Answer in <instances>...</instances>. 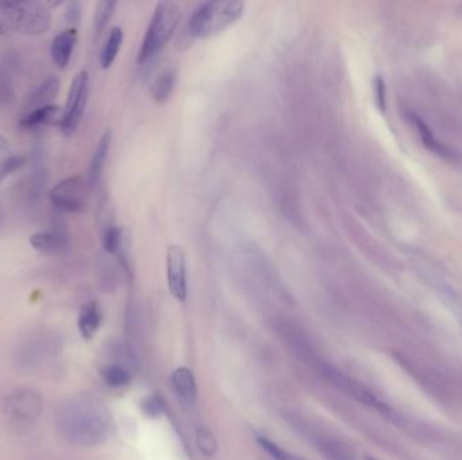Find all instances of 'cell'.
<instances>
[{
	"mask_svg": "<svg viewBox=\"0 0 462 460\" xmlns=\"http://www.w3.org/2000/svg\"><path fill=\"white\" fill-rule=\"evenodd\" d=\"M57 427L64 439L73 444L97 446L109 434V415L95 401L79 398L61 406Z\"/></svg>",
	"mask_w": 462,
	"mask_h": 460,
	"instance_id": "1",
	"label": "cell"
},
{
	"mask_svg": "<svg viewBox=\"0 0 462 460\" xmlns=\"http://www.w3.org/2000/svg\"><path fill=\"white\" fill-rule=\"evenodd\" d=\"M52 26V15L40 1H0V35L18 33L41 35Z\"/></svg>",
	"mask_w": 462,
	"mask_h": 460,
	"instance_id": "2",
	"label": "cell"
},
{
	"mask_svg": "<svg viewBox=\"0 0 462 460\" xmlns=\"http://www.w3.org/2000/svg\"><path fill=\"white\" fill-rule=\"evenodd\" d=\"M244 1L215 0L205 1L190 16V34L196 38L214 37L232 26L244 14Z\"/></svg>",
	"mask_w": 462,
	"mask_h": 460,
	"instance_id": "3",
	"label": "cell"
},
{
	"mask_svg": "<svg viewBox=\"0 0 462 460\" xmlns=\"http://www.w3.org/2000/svg\"><path fill=\"white\" fill-rule=\"evenodd\" d=\"M180 19V7L175 1H160L153 16L138 53V62H145L157 55L172 38Z\"/></svg>",
	"mask_w": 462,
	"mask_h": 460,
	"instance_id": "4",
	"label": "cell"
},
{
	"mask_svg": "<svg viewBox=\"0 0 462 460\" xmlns=\"http://www.w3.org/2000/svg\"><path fill=\"white\" fill-rule=\"evenodd\" d=\"M41 398L33 390H18L10 394L3 405V413L10 429L26 433L33 429L41 415Z\"/></svg>",
	"mask_w": 462,
	"mask_h": 460,
	"instance_id": "5",
	"label": "cell"
},
{
	"mask_svg": "<svg viewBox=\"0 0 462 460\" xmlns=\"http://www.w3.org/2000/svg\"><path fill=\"white\" fill-rule=\"evenodd\" d=\"M88 92H90V76L88 72L82 70L72 80L67 106L63 111L61 122L58 124L64 136H70L77 130L87 106Z\"/></svg>",
	"mask_w": 462,
	"mask_h": 460,
	"instance_id": "6",
	"label": "cell"
},
{
	"mask_svg": "<svg viewBox=\"0 0 462 460\" xmlns=\"http://www.w3.org/2000/svg\"><path fill=\"white\" fill-rule=\"evenodd\" d=\"M49 200L61 214H80L87 207V185L80 176L68 177L60 181L49 192Z\"/></svg>",
	"mask_w": 462,
	"mask_h": 460,
	"instance_id": "7",
	"label": "cell"
},
{
	"mask_svg": "<svg viewBox=\"0 0 462 460\" xmlns=\"http://www.w3.org/2000/svg\"><path fill=\"white\" fill-rule=\"evenodd\" d=\"M323 374L326 376V378L330 382H333L337 388H340L342 392H345L348 395L353 397L354 400H357L358 402H362V404L367 406H373L382 415H391V410L388 409V406L381 404L379 398L373 393L370 392L367 388H365L364 385H361L360 382H357L353 378L342 374L340 371L330 367V366L323 367Z\"/></svg>",
	"mask_w": 462,
	"mask_h": 460,
	"instance_id": "8",
	"label": "cell"
},
{
	"mask_svg": "<svg viewBox=\"0 0 462 460\" xmlns=\"http://www.w3.org/2000/svg\"><path fill=\"white\" fill-rule=\"evenodd\" d=\"M166 277H168V286L172 296L178 301H186L187 292H188L186 254L183 248L177 244H172L168 248Z\"/></svg>",
	"mask_w": 462,
	"mask_h": 460,
	"instance_id": "9",
	"label": "cell"
},
{
	"mask_svg": "<svg viewBox=\"0 0 462 460\" xmlns=\"http://www.w3.org/2000/svg\"><path fill=\"white\" fill-rule=\"evenodd\" d=\"M28 243L41 256L57 257L68 248V234L63 229L40 231L30 236Z\"/></svg>",
	"mask_w": 462,
	"mask_h": 460,
	"instance_id": "10",
	"label": "cell"
},
{
	"mask_svg": "<svg viewBox=\"0 0 462 460\" xmlns=\"http://www.w3.org/2000/svg\"><path fill=\"white\" fill-rule=\"evenodd\" d=\"M77 42V30L67 28L58 33L50 45V55L55 65L60 69L67 68L73 55Z\"/></svg>",
	"mask_w": 462,
	"mask_h": 460,
	"instance_id": "11",
	"label": "cell"
},
{
	"mask_svg": "<svg viewBox=\"0 0 462 460\" xmlns=\"http://www.w3.org/2000/svg\"><path fill=\"white\" fill-rule=\"evenodd\" d=\"M172 386L177 398L186 407H193L198 400L196 380L190 368L180 367L172 374Z\"/></svg>",
	"mask_w": 462,
	"mask_h": 460,
	"instance_id": "12",
	"label": "cell"
},
{
	"mask_svg": "<svg viewBox=\"0 0 462 460\" xmlns=\"http://www.w3.org/2000/svg\"><path fill=\"white\" fill-rule=\"evenodd\" d=\"M63 116V111L58 106L52 104L46 106L41 109H33L28 111L21 119H19V128L22 130H34L40 128L43 126H50V124H60Z\"/></svg>",
	"mask_w": 462,
	"mask_h": 460,
	"instance_id": "13",
	"label": "cell"
},
{
	"mask_svg": "<svg viewBox=\"0 0 462 460\" xmlns=\"http://www.w3.org/2000/svg\"><path fill=\"white\" fill-rule=\"evenodd\" d=\"M60 92V80L55 76H49L28 96L26 107L28 111L52 106Z\"/></svg>",
	"mask_w": 462,
	"mask_h": 460,
	"instance_id": "14",
	"label": "cell"
},
{
	"mask_svg": "<svg viewBox=\"0 0 462 460\" xmlns=\"http://www.w3.org/2000/svg\"><path fill=\"white\" fill-rule=\"evenodd\" d=\"M111 141H112V136H111V131L107 130L100 138V141L96 146L95 153L91 158V163H90V168H88V185L90 187H96L100 182L104 163H106L107 155H109Z\"/></svg>",
	"mask_w": 462,
	"mask_h": 460,
	"instance_id": "15",
	"label": "cell"
},
{
	"mask_svg": "<svg viewBox=\"0 0 462 460\" xmlns=\"http://www.w3.org/2000/svg\"><path fill=\"white\" fill-rule=\"evenodd\" d=\"M127 235L126 231L121 227H109L103 235V247L104 250L119 258L121 263L127 268Z\"/></svg>",
	"mask_w": 462,
	"mask_h": 460,
	"instance_id": "16",
	"label": "cell"
},
{
	"mask_svg": "<svg viewBox=\"0 0 462 460\" xmlns=\"http://www.w3.org/2000/svg\"><path fill=\"white\" fill-rule=\"evenodd\" d=\"M102 317L103 316L100 305L96 301H90L82 307L79 316V329L82 332V338H94L102 324Z\"/></svg>",
	"mask_w": 462,
	"mask_h": 460,
	"instance_id": "17",
	"label": "cell"
},
{
	"mask_svg": "<svg viewBox=\"0 0 462 460\" xmlns=\"http://www.w3.org/2000/svg\"><path fill=\"white\" fill-rule=\"evenodd\" d=\"M176 70L173 68L163 69L157 76L151 87V97L157 103H165L172 95L176 84Z\"/></svg>",
	"mask_w": 462,
	"mask_h": 460,
	"instance_id": "18",
	"label": "cell"
},
{
	"mask_svg": "<svg viewBox=\"0 0 462 460\" xmlns=\"http://www.w3.org/2000/svg\"><path fill=\"white\" fill-rule=\"evenodd\" d=\"M316 446L318 449L326 456L327 460H355L353 451L335 439L319 437L316 439Z\"/></svg>",
	"mask_w": 462,
	"mask_h": 460,
	"instance_id": "19",
	"label": "cell"
},
{
	"mask_svg": "<svg viewBox=\"0 0 462 460\" xmlns=\"http://www.w3.org/2000/svg\"><path fill=\"white\" fill-rule=\"evenodd\" d=\"M123 31L121 28H114L109 31L107 41L104 43L100 53V65L103 69H109L117 60L118 53L122 48Z\"/></svg>",
	"mask_w": 462,
	"mask_h": 460,
	"instance_id": "20",
	"label": "cell"
},
{
	"mask_svg": "<svg viewBox=\"0 0 462 460\" xmlns=\"http://www.w3.org/2000/svg\"><path fill=\"white\" fill-rule=\"evenodd\" d=\"M408 119L411 121V123L414 124V127L417 128V133H418V136H419V138L421 139V143H423L427 149L430 150V151H433V153L439 154V155H444V157L448 155V150L445 149V148H444V146H442V145L435 139L434 134L431 133V130L429 128V126H427L426 123L423 122L418 115H415V114H409V115H408Z\"/></svg>",
	"mask_w": 462,
	"mask_h": 460,
	"instance_id": "21",
	"label": "cell"
},
{
	"mask_svg": "<svg viewBox=\"0 0 462 460\" xmlns=\"http://www.w3.org/2000/svg\"><path fill=\"white\" fill-rule=\"evenodd\" d=\"M100 376L103 380L111 386V388H122L130 383L131 380V376L130 373L119 365H109L106 366L102 371Z\"/></svg>",
	"mask_w": 462,
	"mask_h": 460,
	"instance_id": "22",
	"label": "cell"
},
{
	"mask_svg": "<svg viewBox=\"0 0 462 460\" xmlns=\"http://www.w3.org/2000/svg\"><path fill=\"white\" fill-rule=\"evenodd\" d=\"M117 3L115 1H100L97 4L95 14V34H102V31L107 26L109 19L112 18L115 11Z\"/></svg>",
	"mask_w": 462,
	"mask_h": 460,
	"instance_id": "23",
	"label": "cell"
},
{
	"mask_svg": "<svg viewBox=\"0 0 462 460\" xmlns=\"http://www.w3.org/2000/svg\"><path fill=\"white\" fill-rule=\"evenodd\" d=\"M23 165H25V158L22 155H11L4 158L0 163V187L9 177L13 176L15 172H18Z\"/></svg>",
	"mask_w": 462,
	"mask_h": 460,
	"instance_id": "24",
	"label": "cell"
},
{
	"mask_svg": "<svg viewBox=\"0 0 462 460\" xmlns=\"http://www.w3.org/2000/svg\"><path fill=\"white\" fill-rule=\"evenodd\" d=\"M259 446L262 447L264 451H267L274 460H301L296 456H294L292 454H289L286 449H283L281 447L277 446L276 443L271 442L269 439L264 437V436H259L257 437Z\"/></svg>",
	"mask_w": 462,
	"mask_h": 460,
	"instance_id": "25",
	"label": "cell"
},
{
	"mask_svg": "<svg viewBox=\"0 0 462 460\" xmlns=\"http://www.w3.org/2000/svg\"><path fill=\"white\" fill-rule=\"evenodd\" d=\"M198 446L205 456H213L217 452V440L211 431L207 428H199L198 431Z\"/></svg>",
	"mask_w": 462,
	"mask_h": 460,
	"instance_id": "26",
	"label": "cell"
},
{
	"mask_svg": "<svg viewBox=\"0 0 462 460\" xmlns=\"http://www.w3.org/2000/svg\"><path fill=\"white\" fill-rule=\"evenodd\" d=\"M142 412L151 419L160 417L165 412V401H163V397L159 395V394H153V395L148 397L146 400H144Z\"/></svg>",
	"mask_w": 462,
	"mask_h": 460,
	"instance_id": "27",
	"label": "cell"
},
{
	"mask_svg": "<svg viewBox=\"0 0 462 460\" xmlns=\"http://www.w3.org/2000/svg\"><path fill=\"white\" fill-rule=\"evenodd\" d=\"M373 92H375V100L376 106L380 111H385L387 107V88L385 82L381 76H376L373 80Z\"/></svg>",
	"mask_w": 462,
	"mask_h": 460,
	"instance_id": "28",
	"label": "cell"
},
{
	"mask_svg": "<svg viewBox=\"0 0 462 460\" xmlns=\"http://www.w3.org/2000/svg\"><path fill=\"white\" fill-rule=\"evenodd\" d=\"M14 89L11 82L0 75V104H9L14 100Z\"/></svg>",
	"mask_w": 462,
	"mask_h": 460,
	"instance_id": "29",
	"label": "cell"
},
{
	"mask_svg": "<svg viewBox=\"0 0 462 460\" xmlns=\"http://www.w3.org/2000/svg\"><path fill=\"white\" fill-rule=\"evenodd\" d=\"M65 19L68 23L79 25L82 19V3L80 1H70L67 7Z\"/></svg>",
	"mask_w": 462,
	"mask_h": 460,
	"instance_id": "30",
	"label": "cell"
},
{
	"mask_svg": "<svg viewBox=\"0 0 462 460\" xmlns=\"http://www.w3.org/2000/svg\"><path fill=\"white\" fill-rule=\"evenodd\" d=\"M9 150V141L7 138L0 136V155H3Z\"/></svg>",
	"mask_w": 462,
	"mask_h": 460,
	"instance_id": "31",
	"label": "cell"
},
{
	"mask_svg": "<svg viewBox=\"0 0 462 460\" xmlns=\"http://www.w3.org/2000/svg\"><path fill=\"white\" fill-rule=\"evenodd\" d=\"M1 220H3V211H1V208H0V223H1Z\"/></svg>",
	"mask_w": 462,
	"mask_h": 460,
	"instance_id": "32",
	"label": "cell"
}]
</instances>
